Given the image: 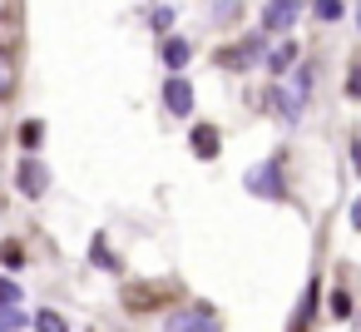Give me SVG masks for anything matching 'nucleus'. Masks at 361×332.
<instances>
[{"mask_svg": "<svg viewBox=\"0 0 361 332\" xmlns=\"http://www.w3.org/2000/svg\"><path fill=\"white\" fill-rule=\"evenodd\" d=\"M292 20H297V0H267V11H262V25H267L272 35H282Z\"/></svg>", "mask_w": 361, "mask_h": 332, "instance_id": "nucleus-4", "label": "nucleus"}, {"mask_svg": "<svg viewBox=\"0 0 361 332\" xmlns=\"http://www.w3.org/2000/svg\"><path fill=\"white\" fill-rule=\"evenodd\" d=\"M11 90H16V60H11L6 50H0V100H6Z\"/></svg>", "mask_w": 361, "mask_h": 332, "instance_id": "nucleus-7", "label": "nucleus"}, {"mask_svg": "<svg viewBox=\"0 0 361 332\" xmlns=\"http://www.w3.org/2000/svg\"><path fill=\"white\" fill-rule=\"evenodd\" d=\"M0 20H6V11H0Z\"/></svg>", "mask_w": 361, "mask_h": 332, "instance_id": "nucleus-16", "label": "nucleus"}, {"mask_svg": "<svg viewBox=\"0 0 361 332\" xmlns=\"http://www.w3.org/2000/svg\"><path fill=\"white\" fill-rule=\"evenodd\" d=\"M247 189L257 194V198H287V189H282V169L267 159V164H257V169H247Z\"/></svg>", "mask_w": 361, "mask_h": 332, "instance_id": "nucleus-1", "label": "nucleus"}, {"mask_svg": "<svg viewBox=\"0 0 361 332\" xmlns=\"http://www.w3.org/2000/svg\"><path fill=\"white\" fill-rule=\"evenodd\" d=\"M169 332H218V317L208 307H183V312H169Z\"/></svg>", "mask_w": 361, "mask_h": 332, "instance_id": "nucleus-2", "label": "nucleus"}, {"mask_svg": "<svg viewBox=\"0 0 361 332\" xmlns=\"http://www.w3.org/2000/svg\"><path fill=\"white\" fill-rule=\"evenodd\" d=\"M346 95H361V70H356V75L346 80Z\"/></svg>", "mask_w": 361, "mask_h": 332, "instance_id": "nucleus-14", "label": "nucleus"}, {"mask_svg": "<svg viewBox=\"0 0 361 332\" xmlns=\"http://www.w3.org/2000/svg\"><path fill=\"white\" fill-rule=\"evenodd\" d=\"M164 60H169L173 70H183V60H188V45H183V40H169V50H164Z\"/></svg>", "mask_w": 361, "mask_h": 332, "instance_id": "nucleus-8", "label": "nucleus"}, {"mask_svg": "<svg viewBox=\"0 0 361 332\" xmlns=\"http://www.w3.org/2000/svg\"><path fill=\"white\" fill-rule=\"evenodd\" d=\"M35 327L40 332H65V317L60 312H35Z\"/></svg>", "mask_w": 361, "mask_h": 332, "instance_id": "nucleus-9", "label": "nucleus"}, {"mask_svg": "<svg viewBox=\"0 0 361 332\" xmlns=\"http://www.w3.org/2000/svg\"><path fill=\"white\" fill-rule=\"evenodd\" d=\"M193 149H198V159H218V129L198 124L193 129Z\"/></svg>", "mask_w": 361, "mask_h": 332, "instance_id": "nucleus-6", "label": "nucleus"}, {"mask_svg": "<svg viewBox=\"0 0 361 332\" xmlns=\"http://www.w3.org/2000/svg\"><path fill=\"white\" fill-rule=\"evenodd\" d=\"M164 105H169L173 114H193V85H188L183 75H173V80L164 85Z\"/></svg>", "mask_w": 361, "mask_h": 332, "instance_id": "nucleus-3", "label": "nucleus"}, {"mask_svg": "<svg viewBox=\"0 0 361 332\" xmlns=\"http://www.w3.org/2000/svg\"><path fill=\"white\" fill-rule=\"evenodd\" d=\"M20 139H25V144H30V149H35V144H40V139H45V129H40V124H25V129H20Z\"/></svg>", "mask_w": 361, "mask_h": 332, "instance_id": "nucleus-11", "label": "nucleus"}, {"mask_svg": "<svg viewBox=\"0 0 361 332\" xmlns=\"http://www.w3.org/2000/svg\"><path fill=\"white\" fill-rule=\"evenodd\" d=\"M351 223H356V228H361V198H356V208H351Z\"/></svg>", "mask_w": 361, "mask_h": 332, "instance_id": "nucleus-15", "label": "nucleus"}, {"mask_svg": "<svg viewBox=\"0 0 361 332\" xmlns=\"http://www.w3.org/2000/svg\"><path fill=\"white\" fill-rule=\"evenodd\" d=\"M16 297H20V287L11 278H0V302H16Z\"/></svg>", "mask_w": 361, "mask_h": 332, "instance_id": "nucleus-12", "label": "nucleus"}, {"mask_svg": "<svg viewBox=\"0 0 361 332\" xmlns=\"http://www.w3.org/2000/svg\"><path fill=\"white\" fill-rule=\"evenodd\" d=\"M45 184H50V174H45V164H35V159H25V164H20V189H25V194L35 198V194H40Z\"/></svg>", "mask_w": 361, "mask_h": 332, "instance_id": "nucleus-5", "label": "nucleus"}, {"mask_svg": "<svg viewBox=\"0 0 361 332\" xmlns=\"http://www.w3.org/2000/svg\"><path fill=\"white\" fill-rule=\"evenodd\" d=\"M317 16H322V20H336V16H341V0H317Z\"/></svg>", "mask_w": 361, "mask_h": 332, "instance_id": "nucleus-10", "label": "nucleus"}, {"mask_svg": "<svg viewBox=\"0 0 361 332\" xmlns=\"http://www.w3.org/2000/svg\"><path fill=\"white\" fill-rule=\"evenodd\" d=\"M20 322H25V317H20V312H0V332H16V327H20Z\"/></svg>", "mask_w": 361, "mask_h": 332, "instance_id": "nucleus-13", "label": "nucleus"}]
</instances>
